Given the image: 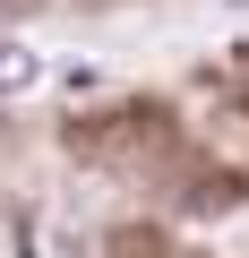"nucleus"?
Segmentation results:
<instances>
[{
    "label": "nucleus",
    "instance_id": "1",
    "mask_svg": "<svg viewBox=\"0 0 249 258\" xmlns=\"http://www.w3.org/2000/svg\"><path fill=\"white\" fill-rule=\"evenodd\" d=\"M26 86H43V52H26L18 35H0V95H26Z\"/></svg>",
    "mask_w": 249,
    "mask_h": 258
}]
</instances>
